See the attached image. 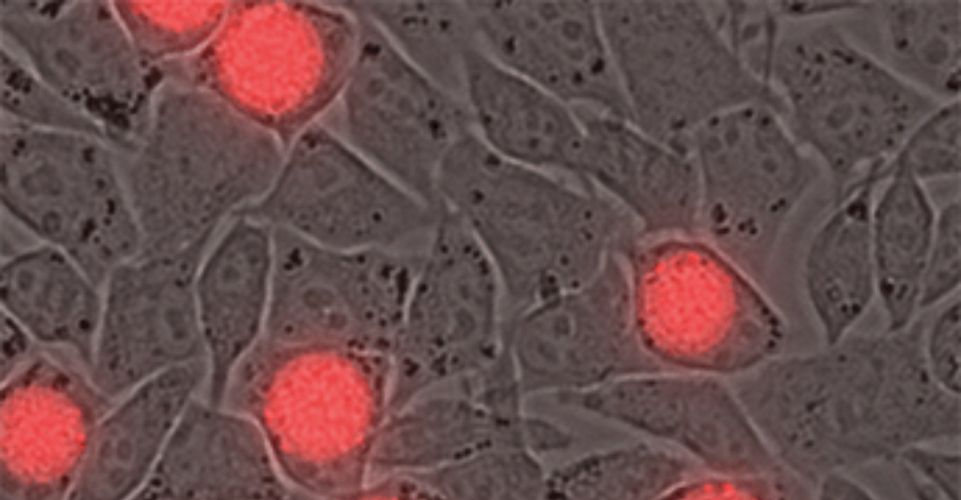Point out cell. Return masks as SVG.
<instances>
[{
  "mask_svg": "<svg viewBox=\"0 0 961 500\" xmlns=\"http://www.w3.org/2000/svg\"><path fill=\"white\" fill-rule=\"evenodd\" d=\"M673 443L721 477L783 470L726 379L689 373Z\"/></svg>",
  "mask_w": 961,
  "mask_h": 500,
  "instance_id": "cell-28",
  "label": "cell"
},
{
  "mask_svg": "<svg viewBox=\"0 0 961 500\" xmlns=\"http://www.w3.org/2000/svg\"><path fill=\"white\" fill-rule=\"evenodd\" d=\"M881 174L882 189H877L871 210L876 299L885 330L899 331L919 318L921 283L938 210L925 184L902 163L889 160Z\"/></svg>",
  "mask_w": 961,
  "mask_h": 500,
  "instance_id": "cell-25",
  "label": "cell"
},
{
  "mask_svg": "<svg viewBox=\"0 0 961 500\" xmlns=\"http://www.w3.org/2000/svg\"><path fill=\"white\" fill-rule=\"evenodd\" d=\"M677 455L646 444L593 452L547 474V500H662L686 478Z\"/></svg>",
  "mask_w": 961,
  "mask_h": 500,
  "instance_id": "cell-29",
  "label": "cell"
},
{
  "mask_svg": "<svg viewBox=\"0 0 961 500\" xmlns=\"http://www.w3.org/2000/svg\"><path fill=\"white\" fill-rule=\"evenodd\" d=\"M334 104L319 120L422 200L439 206L438 172L473 130L465 101L411 64L367 18Z\"/></svg>",
  "mask_w": 961,
  "mask_h": 500,
  "instance_id": "cell-11",
  "label": "cell"
},
{
  "mask_svg": "<svg viewBox=\"0 0 961 500\" xmlns=\"http://www.w3.org/2000/svg\"><path fill=\"white\" fill-rule=\"evenodd\" d=\"M436 194L495 268L506 317L582 287L641 237L634 219L598 189L508 160L473 130L442 162Z\"/></svg>",
  "mask_w": 961,
  "mask_h": 500,
  "instance_id": "cell-2",
  "label": "cell"
},
{
  "mask_svg": "<svg viewBox=\"0 0 961 500\" xmlns=\"http://www.w3.org/2000/svg\"><path fill=\"white\" fill-rule=\"evenodd\" d=\"M814 489L811 500H880L850 474L827 476L818 482Z\"/></svg>",
  "mask_w": 961,
  "mask_h": 500,
  "instance_id": "cell-39",
  "label": "cell"
},
{
  "mask_svg": "<svg viewBox=\"0 0 961 500\" xmlns=\"http://www.w3.org/2000/svg\"><path fill=\"white\" fill-rule=\"evenodd\" d=\"M619 256L637 337L662 369L729 380L785 352V315L701 237L640 238Z\"/></svg>",
  "mask_w": 961,
  "mask_h": 500,
  "instance_id": "cell-5",
  "label": "cell"
},
{
  "mask_svg": "<svg viewBox=\"0 0 961 500\" xmlns=\"http://www.w3.org/2000/svg\"><path fill=\"white\" fill-rule=\"evenodd\" d=\"M132 500H137V499H132Z\"/></svg>",
  "mask_w": 961,
  "mask_h": 500,
  "instance_id": "cell-40",
  "label": "cell"
},
{
  "mask_svg": "<svg viewBox=\"0 0 961 500\" xmlns=\"http://www.w3.org/2000/svg\"><path fill=\"white\" fill-rule=\"evenodd\" d=\"M335 3L241 2L235 11L238 92L228 104L285 148L328 112L352 65L358 19Z\"/></svg>",
  "mask_w": 961,
  "mask_h": 500,
  "instance_id": "cell-12",
  "label": "cell"
},
{
  "mask_svg": "<svg viewBox=\"0 0 961 500\" xmlns=\"http://www.w3.org/2000/svg\"><path fill=\"white\" fill-rule=\"evenodd\" d=\"M478 46L501 65L573 108L630 120L591 0L467 1Z\"/></svg>",
  "mask_w": 961,
  "mask_h": 500,
  "instance_id": "cell-15",
  "label": "cell"
},
{
  "mask_svg": "<svg viewBox=\"0 0 961 500\" xmlns=\"http://www.w3.org/2000/svg\"><path fill=\"white\" fill-rule=\"evenodd\" d=\"M439 213L321 121L287 146L266 193L245 214L317 244L344 250L407 249ZM238 215V214H237Z\"/></svg>",
  "mask_w": 961,
  "mask_h": 500,
  "instance_id": "cell-10",
  "label": "cell"
},
{
  "mask_svg": "<svg viewBox=\"0 0 961 500\" xmlns=\"http://www.w3.org/2000/svg\"><path fill=\"white\" fill-rule=\"evenodd\" d=\"M924 323L922 350L932 378L946 391L960 395L961 305L960 296L938 307Z\"/></svg>",
  "mask_w": 961,
  "mask_h": 500,
  "instance_id": "cell-34",
  "label": "cell"
},
{
  "mask_svg": "<svg viewBox=\"0 0 961 500\" xmlns=\"http://www.w3.org/2000/svg\"><path fill=\"white\" fill-rule=\"evenodd\" d=\"M207 378V362L199 360L159 374L117 400L99 421L66 500L134 499Z\"/></svg>",
  "mask_w": 961,
  "mask_h": 500,
  "instance_id": "cell-20",
  "label": "cell"
},
{
  "mask_svg": "<svg viewBox=\"0 0 961 500\" xmlns=\"http://www.w3.org/2000/svg\"><path fill=\"white\" fill-rule=\"evenodd\" d=\"M891 159L905 165L924 184L959 177L960 99L943 102L924 117Z\"/></svg>",
  "mask_w": 961,
  "mask_h": 500,
  "instance_id": "cell-31",
  "label": "cell"
},
{
  "mask_svg": "<svg viewBox=\"0 0 961 500\" xmlns=\"http://www.w3.org/2000/svg\"><path fill=\"white\" fill-rule=\"evenodd\" d=\"M685 149L699 177L698 236L763 286L793 214L816 181L817 159L764 104L709 120Z\"/></svg>",
  "mask_w": 961,
  "mask_h": 500,
  "instance_id": "cell-7",
  "label": "cell"
},
{
  "mask_svg": "<svg viewBox=\"0 0 961 500\" xmlns=\"http://www.w3.org/2000/svg\"><path fill=\"white\" fill-rule=\"evenodd\" d=\"M423 253L335 249L274 228L264 337L287 346L390 357Z\"/></svg>",
  "mask_w": 961,
  "mask_h": 500,
  "instance_id": "cell-9",
  "label": "cell"
},
{
  "mask_svg": "<svg viewBox=\"0 0 961 500\" xmlns=\"http://www.w3.org/2000/svg\"><path fill=\"white\" fill-rule=\"evenodd\" d=\"M895 461L904 473L927 486L942 500H960L959 450L939 444H920L902 451Z\"/></svg>",
  "mask_w": 961,
  "mask_h": 500,
  "instance_id": "cell-35",
  "label": "cell"
},
{
  "mask_svg": "<svg viewBox=\"0 0 961 500\" xmlns=\"http://www.w3.org/2000/svg\"><path fill=\"white\" fill-rule=\"evenodd\" d=\"M288 500H438L409 474L368 480L359 488L335 496H316L292 489Z\"/></svg>",
  "mask_w": 961,
  "mask_h": 500,
  "instance_id": "cell-36",
  "label": "cell"
},
{
  "mask_svg": "<svg viewBox=\"0 0 961 500\" xmlns=\"http://www.w3.org/2000/svg\"><path fill=\"white\" fill-rule=\"evenodd\" d=\"M500 279L463 220L443 204L390 354L388 415L481 372L505 345Z\"/></svg>",
  "mask_w": 961,
  "mask_h": 500,
  "instance_id": "cell-8",
  "label": "cell"
},
{
  "mask_svg": "<svg viewBox=\"0 0 961 500\" xmlns=\"http://www.w3.org/2000/svg\"><path fill=\"white\" fill-rule=\"evenodd\" d=\"M574 109L583 125L575 178L619 204L641 238L698 236L700 185L691 155L629 119Z\"/></svg>",
  "mask_w": 961,
  "mask_h": 500,
  "instance_id": "cell-17",
  "label": "cell"
},
{
  "mask_svg": "<svg viewBox=\"0 0 961 500\" xmlns=\"http://www.w3.org/2000/svg\"><path fill=\"white\" fill-rule=\"evenodd\" d=\"M114 403L87 377L47 358L2 383L1 500H66Z\"/></svg>",
  "mask_w": 961,
  "mask_h": 500,
  "instance_id": "cell-16",
  "label": "cell"
},
{
  "mask_svg": "<svg viewBox=\"0 0 961 500\" xmlns=\"http://www.w3.org/2000/svg\"><path fill=\"white\" fill-rule=\"evenodd\" d=\"M793 22L798 26L784 29L775 17L767 28L758 71L775 91L788 130L830 174L836 200L887 163L943 102L897 76L836 24Z\"/></svg>",
  "mask_w": 961,
  "mask_h": 500,
  "instance_id": "cell-4",
  "label": "cell"
},
{
  "mask_svg": "<svg viewBox=\"0 0 961 500\" xmlns=\"http://www.w3.org/2000/svg\"><path fill=\"white\" fill-rule=\"evenodd\" d=\"M390 375L388 356L263 337L232 374L221 405L257 423L292 489L335 496L367 481Z\"/></svg>",
  "mask_w": 961,
  "mask_h": 500,
  "instance_id": "cell-3",
  "label": "cell"
},
{
  "mask_svg": "<svg viewBox=\"0 0 961 500\" xmlns=\"http://www.w3.org/2000/svg\"><path fill=\"white\" fill-rule=\"evenodd\" d=\"M630 120L686 151L689 137L730 110L764 104L780 115L769 83L746 61L718 5L691 0L597 1Z\"/></svg>",
  "mask_w": 961,
  "mask_h": 500,
  "instance_id": "cell-6",
  "label": "cell"
},
{
  "mask_svg": "<svg viewBox=\"0 0 961 500\" xmlns=\"http://www.w3.org/2000/svg\"><path fill=\"white\" fill-rule=\"evenodd\" d=\"M405 474L438 500H547L548 473L539 457L521 448L494 449L436 470Z\"/></svg>",
  "mask_w": 961,
  "mask_h": 500,
  "instance_id": "cell-30",
  "label": "cell"
},
{
  "mask_svg": "<svg viewBox=\"0 0 961 500\" xmlns=\"http://www.w3.org/2000/svg\"><path fill=\"white\" fill-rule=\"evenodd\" d=\"M961 283V204L948 201L937 211L920 290L919 309L938 308L959 295Z\"/></svg>",
  "mask_w": 961,
  "mask_h": 500,
  "instance_id": "cell-32",
  "label": "cell"
},
{
  "mask_svg": "<svg viewBox=\"0 0 961 500\" xmlns=\"http://www.w3.org/2000/svg\"><path fill=\"white\" fill-rule=\"evenodd\" d=\"M34 340L10 317L1 320V382L20 372L29 362Z\"/></svg>",
  "mask_w": 961,
  "mask_h": 500,
  "instance_id": "cell-37",
  "label": "cell"
},
{
  "mask_svg": "<svg viewBox=\"0 0 961 500\" xmlns=\"http://www.w3.org/2000/svg\"><path fill=\"white\" fill-rule=\"evenodd\" d=\"M861 12L873 22L865 50L940 102L960 99V1H866Z\"/></svg>",
  "mask_w": 961,
  "mask_h": 500,
  "instance_id": "cell-26",
  "label": "cell"
},
{
  "mask_svg": "<svg viewBox=\"0 0 961 500\" xmlns=\"http://www.w3.org/2000/svg\"><path fill=\"white\" fill-rule=\"evenodd\" d=\"M684 484V483H683ZM679 486L662 500H811L807 483L786 470L755 477H721Z\"/></svg>",
  "mask_w": 961,
  "mask_h": 500,
  "instance_id": "cell-33",
  "label": "cell"
},
{
  "mask_svg": "<svg viewBox=\"0 0 961 500\" xmlns=\"http://www.w3.org/2000/svg\"><path fill=\"white\" fill-rule=\"evenodd\" d=\"M731 386L780 465L812 487L948 442L960 424L958 398L926 366L918 323L783 352Z\"/></svg>",
  "mask_w": 961,
  "mask_h": 500,
  "instance_id": "cell-1",
  "label": "cell"
},
{
  "mask_svg": "<svg viewBox=\"0 0 961 500\" xmlns=\"http://www.w3.org/2000/svg\"><path fill=\"white\" fill-rule=\"evenodd\" d=\"M541 437L535 414L501 416L460 391L427 394L385 418L371 448L367 481L436 470L494 449L535 454Z\"/></svg>",
  "mask_w": 961,
  "mask_h": 500,
  "instance_id": "cell-22",
  "label": "cell"
},
{
  "mask_svg": "<svg viewBox=\"0 0 961 500\" xmlns=\"http://www.w3.org/2000/svg\"><path fill=\"white\" fill-rule=\"evenodd\" d=\"M283 476L250 417L195 398L137 500H288Z\"/></svg>",
  "mask_w": 961,
  "mask_h": 500,
  "instance_id": "cell-18",
  "label": "cell"
},
{
  "mask_svg": "<svg viewBox=\"0 0 961 500\" xmlns=\"http://www.w3.org/2000/svg\"><path fill=\"white\" fill-rule=\"evenodd\" d=\"M100 288L70 256L44 243L1 266L2 313L34 342L71 351L87 370L102 316Z\"/></svg>",
  "mask_w": 961,
  "mask_h": 500,
  "instance_id": "cell-24",
  "label": "cell"
},
{
  "mask_svg": "<svg viewBox=\"0 0 961 500\" xmlns=\"http://www.w3.org/2000/svg\"><path fill=\"white\" fill-rule=\"evenodd\" d=\"M881 182L872 170L836 200L809 239L801 286L822 346L854 332L876 299L871 210Z\"/></svg>",
  "mask_w": 961,
  "mask_h": 500,
  "instance_id": "cell-23",
  "label": "cell"
},
{
  "mask_svg": "<svg viewBox=\"0 0 961 500\" xmlns=\"http://www.w3.org/2000/svg\"><path fill=\"white\" fill-rule=\"evenodd\" d=\"M866 1H775L768 2L770 11L779 19L808 21L828 16L852 14Z\"/></svg>",
  "mask_w": 961,
  "mask_h": 500,
  "instance_id": "cell-38",
  "label": "cell"
},
{
  "mask_svg": "<svg viewBox=\"0 0 961 500\" xmlns=\"http://www.w3.org/2000/svg\"><path fill=\"white\" fill-rule=\"evenodd\" d=\"M463 99L473 131L492 151L575 178L583 125L573 107L478 46L465 57Z\"/></svg>",
  "mask_w": 961,
  "mask_h": 500,
  "instance_id": "cell-21",
  "label": "cell"
},
{
  "mask_svg": "<svg viewBox=\"0 0 961 500\" xmlns=\"http://www.w3.org/2000/svg\"><path fill=\"white\" fill-rule=\"evenodd\" d=\"M505 343L525 399L664 371L637 337L628 273L619 255L582 287L507 318Z\"/></svg>",
  "mask_w": 961,
  "mask_h": 500,
  "instance_id": "cell-13",
  "label": "cell"
},
{
  "mask_svg": "<svg viewBox=\"0 0 961 500\" xmlns=\"http://www.w3.org/2000/svg\"><path fill=\"white\" fill-rule=\"evenodd\" d=\"M211 244L137 255L110 273L86 376L103 396L116 402L159 374L206 360L196 278Z\"/></svg>",
  "mask_w": 961,
  "mask_h": 500,
  "instance_id": "cell-14",
  "label": "cell"
},
{
  "mask_svg": "<svg viewBox=\"0 0 961 500\" xmlns=\"http://www.w3.org/2000/svg\"><path fill=\"white\" fill-rule=\"evenodd\" d=\"M338 4L370 20L411 64L463 99L465 57L478 46L467 1L369 0Z\"/></svg>",
  "mask_w": 961,
  "mask_h": 500,
  "instance_id": "cell-27",
  "label": "cell"
},
{
  "mask_svg": "<svg viewBox=\"0 0 961 500\" xmlns=\"http://www.w3.org/2000/svg\"><path fill=\"white\" fill-rule=\"evenodd\" d=\"M273 267L274 228L245 214L227 223L199 266L196 299L208 367L202 397L210 403L222 404L232 374L265 336Z\"/></svg>",
  "mask_w": 961,
  "mask_h": 500,
  "instance_id": "cell-19",
  "label": "cell"
}]
</instances>
